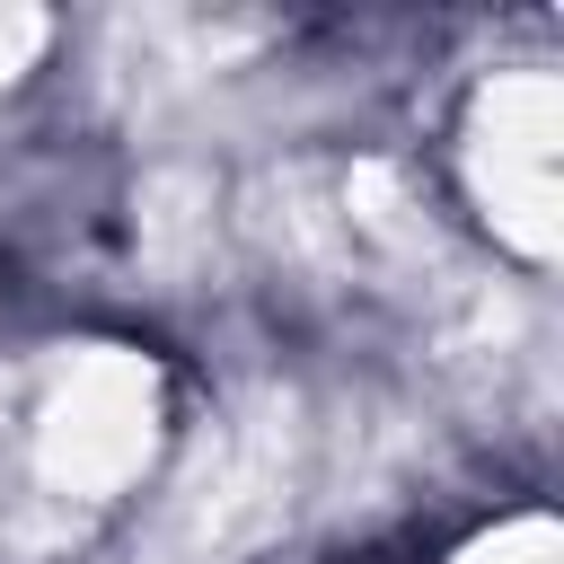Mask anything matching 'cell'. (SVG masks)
Wrapping results in <instances>:
<instances>
[{
  "instance_id": "6da1fadb",
  "label": "cell",
  "mask_w": 564,
  "mask_h": 564,
  "mask_svg": "<svg viewBox=\"0 0 564 564\" xmlns=\"http://www.w3.org/2000/svg\"><path fill=\"white\" fill-rule=\"evenodd\" d=\"M159 423H167V405H159V370L141 352H123V344H70L35 379L18 441H26V467H35V485L53 502L97 511V502H123L132 485H150Z\"/></svg>"
},
{
  "instance_id": "277c9868",
  "label": "cell",
  "mask_w": 564,
  "mask_h": 564,
  "mask_svg": "<svg viewBox=\"0 0 564 564\" xmlns=\"http://www.w3.org/2000/svg\"><path fill=\"white\" fill-rule=\"evenodd\" d=\"M44 44H53V18L44 9H0V97L44 62Z\"/></svg>"
},
{
  "instance_id": "7a4b0ae2",
  "label": "cell",
  "mask_w": 564,
  "mask_h": 564,
  "mask_svg": "<svg viewBox=\"0 0 564 564\" xmlns=\"http://www.w3.org/2000/svg\"><path fill=\"white\" fill-rule=\"evenodd\" d=\"M555 141H564V88L546 62H511L476 79L458 115V185L494 229V247H511L520 264H555V238H564Z\"/></svg>"
},
{
  "instance_id": "3957f363",
  "label": "cell",
  "mask_w": 564,
  "mask_h": 564,
  "mask_svg": "<svg viewBox=\"0 0 564 564\" xmlns=\"http://www.w3.org/2000/svg\"><path fill=\"white\" fill-rule=\"evenodd\" d=\"M449 564H555V520H546V511H511V520H494L485 538H467Z\"/></svg>"
}]
</instances>
